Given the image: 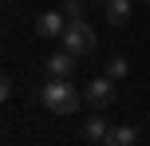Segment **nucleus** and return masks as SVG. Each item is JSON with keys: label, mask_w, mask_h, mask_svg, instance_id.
Here are the masks:
<instances>
[{"label": "nucleus", "mask_w": 150, "mask_h": 146, "mask_svg": "<svg viewBox=\"0 0 150 146\" xmlns=\"http://www.w3.org/2000/svg\"><path fill=\"white\" fill-rule=\"evenodd\" d=\"M40 99H44V107L47 111H55V115H71L75 107L83 103V91L71 83V79H47L44 83V91H40Z\"/></svg>", "instance_id": "1"}, {"label": "nucleus", "mask_w": 150, "mask_h": 146, "mask_svg": "<svg viewBox=\"0 0 150 146\" xmlns=\"http://www.w3.org/2000/svg\"><path fill=\"white\" fill-rule=\"evenodd\" d=\"M59 39H63V47H67L71 55H91L95 44H99V39H95V28H91L87 20H67V32H63Z\"/></svg>", "instance_id": "2"}, {"label": "nucleus", "mask_w": 150, "mask_h": 146, "mask_svg": "<svg viewBox=\"0 0 150 146\" xmlns=\"http://www.w3.org/2000/svg\"><path fill=\"white\" fill-rule=\"evenodd\" d=\"M83 99H87V107L107 111V107L115 103V79H111V75H99V79H91V83H87V91H83Z\"/></svg>", "instance_id": "3"}, {"label": "nucleus", "mask_w": 150, "mask_h": 146, "mask_svg": "<svg viewBox=\"0 0 150 146\" xmlns=\"http://www.w3.org/2000/svg\"><path fill=\"white\" fill-rule=\"evenodd\" d=\"M36 32L47 36V39L63 36V32H67V12H40L36 16Z\"/></svg>", "instance_id": "4"}, {"label": "nucleus", "mask_w": 150, "mask_h": 146, "mask_svg": "<svg viewBox=\"0 0 150 146\" xmlns=\"http://www.w3.org/2000/svg\"><path fill=\"white\" fill-rule=\"evenodd\" d=\"M75 59H79V55H71L67 47H63V51H52V59H47V75H55V79H67L71 71H75Z\"/></svg>", "instance_id": "5"}, {"label": "nucleus", "mask_w": 150, "mask_h": 146, "mask_svg": "<svg viewBox=\"0 0 150 146\" xmlns=\"http://www.w3.org/2000/svg\"><path fill=\"white\" fill-rule=\"evenodd\" d=\"M134 138H138L134 126H111L103 142H107V146H134Z\"/></svg>", "instance_id": "6"}, {"label": "nucleus", "mask_w": 150, "mask_h": 146, "mask_svg": "<svg viewBox=\"0 0 150 146\" xmlns=\"http://www.w3.org/2000/svg\"><path fill=\"white\" fill-rule=\"evenodd\" d=\"M130 20V0H107V24H127Z\"/></svg>", "instance_id": "7"}, {"label": "nucleus", "mask_w": 150, "mask_h": 146, "mask_svg": "<svg viewBox=\"0 0 150 146\" xmlns=\"http://www.w3.org/2000/svg\"><path fill=\"white\" fill-rule=\"evenodd\" d=\"M107 130H111V126H107L99 115H91L87 123H83V138H107Z\"/></svg>", "instance_id": "8"}, {"label": "nucleus", "mask_w": 150, "mask_h": 146, "mask_svg": "<svg viewBox=\"0 0 150 146\" xmlns=\"http://www.w3.org/2000/svg\"><path fill=\"white\" fill-rule=\"evenodd\" d=\"M107 75H111V79H122V75H127V59H122V55H115V59L107 63Z\"/></svg>", "instance_id": "9"}, {"label": "nucleus", "mask_w": 150, "mask_h": 146, "mask_svg": "<svg viewBox=\"0 0 150 146\" xmlns=\"http://www.w3.org/2000/svg\"><path fill=\"white\" fill-rule=\"evenodd\" d=\"M63 12H67V20H83V0H67Z\"/></svg>", "instance_id": "10"}, {"label": "nucleus", "mask_w": 150, "mask_h": 146, "mask_svg": "<svg viewBox=\"0 0 150 146\" xmlns=\"http://www.w3.org/2000/svg\"><path fill=\"white\" fill-rule=\"evenodd\" d=\"M103 4H107V0H103Z\"/></svg>", "instance_id": "11"}]
</instances>
